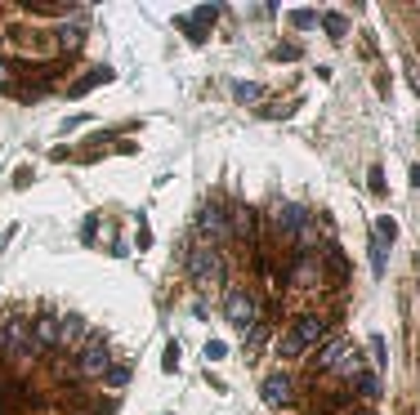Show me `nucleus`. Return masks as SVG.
Masks as SVG:
<instances>
[{"label":"nucleus","instance_id":"5701e85b","mask_svg":"<svg viewBox=\"0 0 420 415\" xmlns=\"http://www.w3.org/2000/svg\"><path fill=\"white\" fill-rule=\"evenodd\" d=\"M224 353H228V348H224V344H220V340H210V344H206V357H210V362H220V357H224Z\"/></svg>","mask_w":420,"mask_h":415},{"label":"nucleus","instance_id":"412c9836","mask_svg":"<svg viewBox=\"0 0 420 415\" xmlns=\"http://www.w3.org/2000/svg\"><path fill=\"white\" fill-rule=\"evenodd\" d=\"M98 232V214H86V224H81V241H94Z\"/></svg>","mask_w":420,"mask_h":415},{"label":"nucleus","instance_id":"f8f14e48","mask_svg":"<svg viewBox=\"0 0 420 415\" xmlns=\"http://www.w3.org/2000/svg\"><path fill=\"white\" fill-rule=\"evenodd\" d=\"M232 98L246 107H255L260 98H264V85H255V80H232Z\"/></svg>","mask_w":420,"mask_h":415},{"label":"nucleus","instance_id":"aec40b11","mask_svg":"<svg viewBox=\"0 0 420 415\" xmlns=\"http://www.w3.org/2000/svg\"><path fill=\"white\" fill-rule=\"evenodd\" d=\"M103 375H108V384H112V389H126V384H130V367H108Z\"/></svg>","mask_w":420,"mask_h":415},{"label":"nucleus","instance_id":"9b49d317","mask_svg":"<svg viewBox=\"0 0 420 415\" xmlns=\"http://www.w3.org/2000/svg\"><path fill=\"white\" fill-rule=\"evenodd\" d=\"M54 344H58V322L36 317V326H31V348H54Z\"/></svg>","mask_w":420,"mask_h":415},{"label":"nucleus","instance_id":"f03ea898","mask_svg":"<svg viewBox=\"0 0 420 415\" xmlns=\"http://www.w3.org/2000/svg\"><path fill=\"white\" fill-rule=\"evenodd\" d=\"M76 367H81V375H103V371L112 367L108 335H94V340L81 344V348H76Z\"/></svg>","mask_w":420,"mask_h":415},{"label":"nucleus","instance_id":"6e6552de","mask_svg":"<svg viewBox=\"0 0 420 415\" xmlns=\"http://www.w3.org/2000/svg\"><path fill=\"white\" fill-rule=\"evenodd\" d=\"M224 312H228L232 326H250V322H255V300H250V295H242V290H232L228 300H224Z\"/></svg>","mask_w":420,"mask_h":415},{"label":"nucleus","instance_id":"f3484780","mask_svg":"<svg viewBox=\"0 0 420 415\" xmlns=\"http://www.w3.org/2000/svg\"><path fill=\"white\" fill-rule=\"evenodd\" d=\"M317 19H322V27L331 31V36H344V31H349V19H344V14H335V9L331 14H317Z\"/></svg>","mask_w":420,"mask_h":415},{"label":"nucleus","instance_id":"7ed1b4c3","mask_svg":"<svg viewBox=\"0 0 420 415\" xmlns=\"http://www.w3.org/2000/svg\"><path fill=\"white\" fill-rule=\"evenodd\" d=\"M197 232H201V241H224L228 237V210L220 201H206L197 214Z\"/></svg>","mask_w":420,"mask_h":415},{"label":"nucleus","instance_id":"bb28decb","mask_svg":"<svg viewBox=\"0 0 420 415\" xmlns=\"http://www.w3.org/2000/svg\"><path fill=\"white\" fill-rule=\"evenodd\" d=\"M362 415H372V411H362Z\"/></svg>","mask_w":420,"mask_h":415},{"label":"nucleus","instance_id":"0eeeda50","mask_svg":"<svg viewBox=\"0 0 420 415\" xmlns=\"http://www.w3.org/2000/svg\"><path fill=\"white\" fill-rule=\"evenodd\" d=\"M304 219H309V210L299 206V201H282V206H277V228H282V237H299Z\"/></svg>","mask_w":420,"mask_h":415},{"label":"nucleus","instance_id":"1a4fd4ad","mask_svg":"<svg viewBox=\"0 0 420 415\" xmlns=\"http://www.w3.org/2000/svg\"><path fill=\"white\" fill-rule=\"evenodd\" d=\"M210 23H215V5L193 9L188 19H179V31H183V36H193V41H206L210 36Z\"/></svg>","mask_w":420,"mask_h":415},{"label":"nucleus","instance_id":"b1692460","mask_svg":"<svg viewBox=\"0 0 420 415\" xmlns=\"http://www.w3.org/2000/svg\"><path fill=\"white\" fill-rule=\"evenodd\" d=\"M273 54H277L282 63H291V58H299V54H295V49H291V45H277V49H273Z\"/></svg>","mask_w":420,"mask_h":415},{"label":"nucleus","instance_id":"39448f33","mask_svg":"<svg viewBox=\"0 0 420 415\" xmlns=\"http://www.w3.org/2000/svg\"><path fill=\"white\" fill-rule=\"evenodd\" d=\"M260 393H264V402H268V406H291V402H295V384H291V375H287V371L264 375Z\"/></svg>","mask_w":420,"mask_h":415},{"label":"nucleus","instance_id":"dca6fc26","mask_svg":"<svg viewBox=\"0 0 420 415\" xmlns=\"http://www.w3.org/2000/svg\"><path fill=\"white\" fill-rule=\"evenodd\" d=\"M232 219H237V237H242V241L255 237V214H250L246 206H232Z\"/></svg>","mask_w":420,"mask_h":415},{"label":"nucleus","instance_id":"4be33fe9","mask_svg":"<svg viewBox=\"0 0 420 415\" xmlns=\"http://www.w3.org/2000/svg\"><path fill=\"white\" fill-rule=\"evenodd\" d=\"M161 367H165V371H179V348H175V344H170V348H165V357H161Z\"/></svg>","mask_w":420,"mask_h":415},{"label":"nucleus","instance_id":"9d476101","mask_svg":"<svg viewBox=\"0 0 420 415\" xmlns=\"http://www.w3.org/2000/svg\"><path fill=\"white\" fill-rule=\"evenodd\" d=\"M58 344L63 348H81L86 344V317H81V312H67V317L58 322Z\"/></svg>","mask_w":420,"mask_h":415},{"label":"nucleus","instance_id":"f257e3e1","mask_svg":"<svg viewBox=\"0 0 420 415\" xmlns=\"http://www.w3.org/2000/svg\"><path fill=\"white\" fill-rule=\"evenodd\" d=\"M322 335H327V322L309 312V317H299V322L291 326V335L282 340V353H287V357H295V353H304V348H313Z\"/></svg>","mask_w":420,"mask_h":415},{"label":"nucleus","instance_id":"423d86ee","mask_svg":"<svg viewBox=\"0 0 420 415\" xmlns=\"http://www.w3.org/2000/svg\"><path fill=\"white\" fill-rule=\"evenodd\" d=\"M188 273L201 281V286H210V281L220 277V251H215V246H197L193 259H188Z\"/></svg>","mask_w":420,"mask_h":415},{"label":"nucleus","instance_id":"ddd939ff","mask_svg":"<svg viewBox=\"0 0 420 415\" xmlns=\"http://www.w3.org/2000/svg\"><path fill=\"white\" fill-rule=\"evenodd\" d=\"M344 348H349V340H340V335H327L322 353H317V367H335V357H340Z\"/></svg>","mask_w":420,"mask_h":415},{"label":"nucleus","instance_id":"2eb2a0df","mask_svg":"<svg viewBox=\"0 0 420 415\" xmlns=\"http://www.w3.org/2000/svg\"><path fill=\"white\" fill-rule=\"evenodd\" d=\"M362 371V362H358V353H354V348H344V353L340 357H335V375H344V379H354Z\"/></svg>","mask_w":420,"mask_h":415},{"label":"nucleus","instance_id":"20e7f679","mask_svg":"<svg viewBox=\"0 0 420 415\" xmlns=\"http://www.w3.org/2000/svg\"><path fill=\"white\" fill-rule=\"evenodd\" d=\"M398 241V219H376V237H372V273H384V259H389V246Z\"/></svg>","mask_w":420,"mask_h":415},{"label":"nucleus","instance_id":"4468645a","mask_svg":"<svg viewBox=\"0 0 420 415\" xmlns=\"http://www.w3.org/2000/svg\"><path fill=\"white\" fill-rule=\"evenodd\" d=\"M81 41H86V27L81 23H63L58 27V45L63 49H81Z\"/></svg>","mask_w":420,"mask_h":415},{"label":"nucleus","instance_id":"a211bd4d","mask_svg":"<svg viewBox=\"0 0 420 415\" xmlns=\"http://www.w3.org/2000/svg\"><path fill=\"white\" fill-rule=\"evenodd\" d=\"M358 375H362V379H358V393H362V397H380V379H376L372 371H358Z\"/></svg>","mask_w":420,"mask_h":415},{"label":"nucleus","instance_id":"393cba45","mask_svg":"<svg viewBox=\"0 0 420 415\" xmlns=\"http://www.w3.org/2000/svg\"><path fill=\"white\" fill-rule=\"evenodd\" d=\"M9 80H14V72H9V63H5V58H0V90H5V85H9Z\"/></svg>","mask_w":420,"mask_h":415},{"label":"nucleus","instance_id":"a878e982","mask_svg":"<svg viewBox=\"0 0 420 415\" xmlns=\"http://www.w3.org/2000/svg\"><path fill=\"white\" fill-rule=\"evenodd\" d=\"M372 188H376V192H384V170H380V165L372 170Z\"/></svg>","mask_w":420,"mask_h":415},{"label":"nucleus","instance_id":"6ab92c4d","mask_svg":"<svg viewBox=\"0 0 420 415\" xmlns=\"http://www.w3.org/2000/svg\"><path fill=\"white\" fill-rule=\"evenodd\" d=\"M291 23H295L299 31H309V27H317V9H295V14H291Z\"/></svg>","mask_w":420,"mask_h":415}]
</instances>
